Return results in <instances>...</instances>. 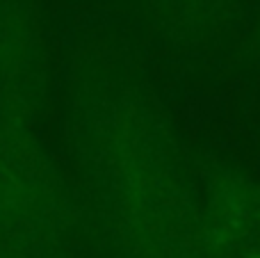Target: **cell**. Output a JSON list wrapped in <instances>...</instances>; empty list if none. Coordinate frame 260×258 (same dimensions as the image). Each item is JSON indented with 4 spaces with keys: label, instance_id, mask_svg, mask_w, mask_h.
I'll return each mask as SVG.
<instances>
[{
    "label": "cell",
    "instance_id": "6da1fadb",
    "mask_svg": "<svg viewBox=\"0 0 260 258\" xmlns=\"http://www.w3.org/2000/svg\"><path fill=\"white\" fill-rule=\"evenodd\" d=\"M67 133L76 185L108 258H203L199 181L137 73L114 62L80 73Z\"/></svg>",
    "mask_w": 260,
    "mask_h": 258
},
{
    "label": "cell",
    "instance_id": "7a4b0ae2",
    "mask_svg": "<svg viewBox=\"0 0 260 258\" xmlns=\"http://www.w3.org/2000/svg\"><path fill=\"white\" fill-rule=\"evenodd\" d=\"M203 258H260V174L217 163L199 178Z\"/></svg>",
    "mask_w": 260,
    "mask_h": 258
}]
</instances>
